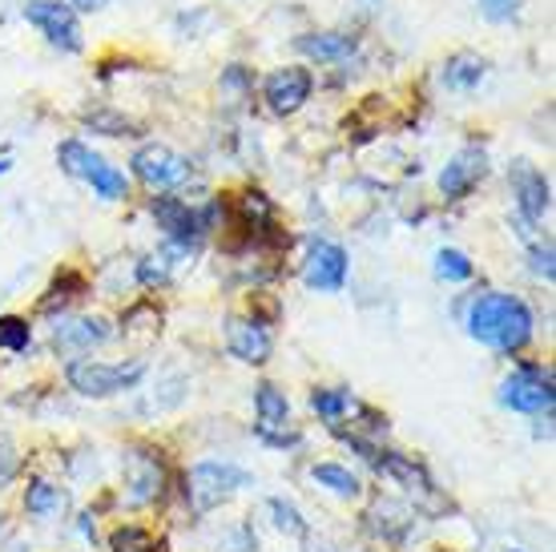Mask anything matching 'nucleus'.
Segmentation results:
<instances>
[{
    "instance_id": "nucleus-1",
    "label": "nucleus",
    "mask_w": 556,
    "mask_h": 552,
    "mask_svg": "<svg viewBox=\"0 0 556 552\" xmlns=\"http://www.w3.org/2000/svg\"><path fill=\"white\" fill-rule=\"evenodd\" d=\"M468 335L496 351H520L532 339V311L516 294L488 290L468 306Z\"/></svg>"
},
{
    "instance_id": "nucleus-2",
    "label": "nucleus",
    "mask_w": 556,
    "mask_h": 552,
    "mask_svg": "<svg viewBox=\"0 0 556 552\" xmlns=\"http://www.w3.org/2000/svg\"><path fill=\"white\" fill-rule=\"evenodd\" d=\"M247 484H251V476L242 468L206 460V464H194V468L186 472V504L194 512H214L223 500H230Z\"/></svg>"
},
{
    "instance_id": "nucleus-3",
    "label": "nucleus",
    "mask_w": 556,
    "mask_h": 552,
    "mask_svg": "<svg viewBox=\"0 0 556 552\" xmlns=\"http://www.w3.org/2000/svg\"><path fill=\"white\" fill-rule=\"evenodd\" d=\"M56 162H61V170L70 174V178H81L89 181L93 190L101 193V198H126V174L122 170H113L101 153H93L85 141L70 138L61 141V150H56Z\"/></svg>"
},
{
    "instance_id": "nucleus-4",
    "label": "nucleus",
    "mask_w": 556,
    "mask_h": 552,
    "mask_svg": "<svg viewBox=\"0 0 556 552\" xmlns=\"http://www.w3.org/2000/svg\"><path fill=\"white\" fill-rule=\"evenodd\" d=\"M70 387L73 391H81L89 400H105V396H117V391H126L134 387L146 375V363H98V360H77L70 363Z\"/></svg>"
},
{
    "instance_id": "nucleus-5",
    "label": "nucleus",
    "mask_w": 556,
    "mask_h": 552,
    "mask_svg": "<svg viewBox=\"0 0 556 552\" xmlns=\"http://www.w3.org/2000/svg\"><path fill=\"white\" fill-rule=\"evenodd\" d=\"M553 372L544 367H520L501 384V403L513 412H553Z\"/></svg>"
},
{
    "instance_id": "nucleus-6",
    "label": "nucleus",
    "mask_w": 556,
    "mask_h": 552,
    "mask_svg": "<svg viewBox=\"0 0 556 552\" xmlns=\"http://www.w3.org/2000/svg\"><path fill=\"white\" fill-rule=\"evenodd\" d=\"M25 21L41 28L49 45L65 49V53H81V25H77V13L70 4H61V0H28Z\"/></svg>"
},
{
    "instance_id": "nucleus-7",
    "label": "nucleus",
    "mask_w": 556,
    "mask_h": 552,
    "mask_svg": "<svg viewBox=\"0 0 556 552\" xmlns=\"http://www.w3.org/2000/svg\"><path fill=\"white\" fill-rule=\"evenodd\" d=\"M134 174H138L146 186H153V190H169V186H181V181L190 178V162L181 158L178 150H169V146H141L138 153H134Z\"/></svg>"
},
{
    "instance_id": "nucleus-8",
    "label": "nucleus",
    "mask_w": 556,
    "mask_h": 552,
    "mask_svg": "<svg viewBox=\"0 0 556 552\" xmlns=\"http://www.w3.org/2000/svg\"><path fill=\"white\" fill-rule=\"evenodd\" d=\"M303 278L306 287L323 290V294L343 290V283H348V250L339 242H315L303 263Z\"/></svg>"
},
{
    "instance_id": "nucleus-9",
    "label": "nucleus",
    "mask_w": 556,
    "mask_h": 552,
    "mask_svg": "<svg viewBox=\"0 0 556 552\" xmlns=\"http://www.w3.org/2000/svg\"><path fill=\"white\" fill-rule=\"evenodd\" d=\"M254 407H258V436H263L266 443L287 448V443L299 440V431L287 428V419H291V403H287V396H282L275 384L254 387Z\"/></svg>"
},
{
    "instance_id": "nucleus-10",
    "label": "nucleus",
    "mask_w": 556,
    "mask_h": 552,
    "mask_svg": "<svg viewBox=\"0 0 556 552\" xmlns=\"http://www.w3.org/2000/svg\"><path fill=\"white\" fill-rule=\"evenodd\" d=\"M311 89H315V77L306 70H299V65H287V70H275L266 77L263 97L275 113H294V110H303V101L311 97Z\"/></svg>"
},
{
    "instance_id": "nucleus-11",
    "label": "nucleus",
    "mask_w": 556,
    "mask_h": 552,
    "mask_svg": "<svg viewBox=\"0 0 556 552\" xmlns=\"http://www.w3.org/2000/svg\"><path fill=\"white\" fill-rule=\"evenodd\" d=\"M508 181H513V193H516V206L529 222L544 218V210L553 206V186L544 178L541 170L532 166V162H516L508 170Z\"/></svg>"
},
{
    "instance_id": "nucleus-12",
    "label": "nucleus",
    "mask_w": 556,
    "mask_h": 552,
    "mask_svg": "<svg viewBox=\"0 0 556 552\" xmlns=\"http://www.w3.org/2000/svg\"><path fill=\"white\" fill-rule=\"evenodd\" d=\"M488 174V153L480 146H468V150H459L444 170H440V190H444L447 202H459V198H468L472 186Z\"/></svg>"
},
{
    "instance_id": "nucleus-13",
    "label": "nucleus",
    "mask_w": 556,
    "mask_h": 552,
    "mask_svg": "<svg viewBox=\"0 0 556 552\" xmlns=\"http://www.w3.org/2000/svg\"><path fill=\"white\" fill-rule=\"evenodd\" d=\"M376 468L383 472V476H391V480L404 484V492L416 504H424V509L431 512H444V500H440V492H435V484L428 480V472L419 468V464H412V460L404 456H391V452H383V460H376Z\"/></svg>"
},
{
    "instance_id": "nucleus-14",
    "label": "nucleus",
    "mask_w": 556,
    "mask_h": 552,
    "mask_svg": "<svg viewBox=\"0 0 556 552\" xmlns=\"http://www.w3.org/2000/svg\"><path fill=\"white\" fill-rule=\"evenodd\" d=\"M226 347H230V355L242 363H251V367H258V363L270 360V331H266L258 318H230L226 323Z\"/></svg>"
},
{
    "instance_id": "nucleus-15",
    "label": "nucleus",
    "mask_w": 556,
    "mask_h": 552,
    "mask_svg": "<svg viewBox=\"0 0 556 552\" xmlns=\"http://www.w3.org/2000/svg\"><path fill=\"white\" fill-rule=\"evenodd\" d=\"M153 218H157V226H162L181 250L190 247V242L198 238V230L206 226V218H198L181 198H153Z\"/></svg>"
},
{
    "instance_id": "nucleus-16",
    "label": "nucleus",
    "mask_w": 556,
    "mask_h": 552,
    "mask_svg": "<svg viewBox=\"0 0 556 552\" xmlns=\"http://www.w3.org/2000/svg\"><path fill=\"white\" fill-rule=\"evenodd\" d=\"M126 500L129 504H150L162 492V464L150 452H129L126 456Z\"/></svg>"
},
{
    "instance_id": "nucleus-17",
    "label": "nucleus",
    "mask_w": 556,
    "mask_h": 552,
    "mask_svg": "<svg viewBox=\"0 0 556 552\" xmlns=\"http://www.w3.org/2000/svg\"><path fill=\"white\" fill-rule=\"evenodd\" d=\"M105 339H110L105 318H65V323H56L53 331L56 351H89V347L105 343Z\"/></svg>"
},
{
    "instance_id": "nucleus-18",
    "label": "nucleus",
    "mask_w": 556,
    "mask_h": 552,
    "mask_svg": "<svg viewBox=\"0 0 556 552\" xmlns=\"http://www.w3.org/2000/svg\"><path fill=\"white\" fill-rule=\"evenodd\" d=\"M484 57L476 53H456L452 61L444 65V85L447 89H476V85L484 81Z\"/></svg>"
},
{
    "instance_id": "nucleus-19",
    "label": "nucleus",
    "mask_w": 556,
    "mask_h": 552,
    "mask_svg": "<svg viewBox=\"0 0 556 552\" xmlns=\"http://www.w3.org/2000/svg\"><path fill=\"white\" fill-rule=\"evenodd\" d=\"M299 49L306 57H319V61H339V57L355 53V41L343 33H311V37H299Z\"/></svg>"
},
{
    "instance_id": "nucleus-20",
    "label": "nucleus",
    "mask_w": 556,
    "mask_h": 552,
    "mask_svg": "<svg viewBox=\"0 0 556 552\" xmlns=\"http://www.w3.org/2000/svg\"><path fill=\"white\" fill-rule=\"evenodd\" d=\"M311 480L323 484V488H331L334 497H359V476L343 464H315L311 468Z\"/></svg>"
},
{
    "instance_id": "nucleus-21",
    "label": "nucleus",
    "mask_w": 556,
    "mask_h": 552,
    "mask_svg": "<svg viewBox=\"0 0 556 552\" xmlns=\"http://www.w3.org/2000/svg\"><path fill=\"white\" fill-rule=\"evenodd\" d=\"M25 509L33 516H56V512L65 509V497H61V488H53L49 480H33L25 492Z\"/></svg>"
},
{
    "instance_id": "nucleus-22",
    "label": "nucleus",
    "mask_w": 556,
    "mask_h": 552,
    "mask_svg": "<svg viewBox=\"0 0 556 552\" xmlns=\"http://www.w3.org/2000/svg\"><path fill=\"white\" fill-rule=\"evenodd\" d=\"M266 512L275 516V528H278V532H287V537H306V520H303V512L294 509L291 500L270 497V500H266Z\"/></svg>"
},
{
    "instance_id": "nucleus-23",
    "label": "nucleus",
    "mask_w": 556,
    "mask_h": 552,
    "mask_svg": "<svg viewBox=\"0 0 556 552\" xmlns=\"http://www.w3.org/2000/svg\"><path fill=\"white\" fill-rule=\"evenodd\" d=\"M435 275L444 278V283H468L472 278V263H468V254L444 247L435 254Z\"/></svg>"
},
{
    "instance_id": "nucleus-24",
    "label": "nucleus",
    "mask_w": 556,
    "mask_h": 552,
    "mask_svg": "<svg viewBox=\"0 0 556 552\" xmlns=\"http://www.w3.org/2000/svg\"><path fill=\"white\" fill-rule=\"evenodd\" d=\"M33 343V331L21 315H0V347L4 351H28Z\"/></svg>"
},
{
    "instance_id": "nucleus-25",
    "label": "nucleus",
    "mask_w": 556,
    "mask_h": 552,
    "mask_svg": "<svg viewBox=\"0 0 556 552\" xmlns=\"http://www.w3.org/2000/svg\"><path fill=\"white\" fill-rule=\"evenodd\" d=\"M311 407H315L323 419H331V424H334V419H343L355 403H351L348 391H315V396H311Z\"/></svg>"
},
{
    "instance_id": "nucleus-26",
    "label": "nucleus",
    "mask_w": 556,
    "mask_h": 552,
    "mask_svg": "<svg viewBox=\"0 0 556 552\" xmlns=\"http://www.w3.org/2000/svg\"><path fill=\"white\" fill-rule=\"evenodd\" d=\"M113 552H162V544H153V537L150 532H141V528H117L113 532Z\"/></svg>"
},
{
    "instance_id": "nucleus-27",
    "label": "nucleus",
    "mask_w": 556,
    "mask_h": 552,
    "mask_svg": "<svg viewBox=\"0 0 556 552\" xmlns=\"http://www.w3.org/2000/svg\"><path fill=\"white\" fill-rule=\"evenodd\" d=\"M532 275H541V278H553V247L548 242H536L532 247Z\"/></svg>"
},
{
    "instance_id": "nucleus-28",
    "label": "nucleus",
    "mask_w": 556,
    "mask_h": 552,
    "mask_svg": "<svg viewBox=\"0 0 556 552\" xmlns=\"http://www.w3.org/2000/svg\"><path fill=\"white\" fill-rule=\"evenodd\" d=\"M480 9L488 21H508L516 13V0H480Z\"/></svg>"
},
{
    "instance_id": "nucleus-29",
    "label": "nucleus",
    "mask_w": 556,
    "mask_h": 552,
    "mask_svg": "<svg viewBox=\"0 0 556 552\" xmlns=\"http://www.w3.org/2000/svg\"><path fill=\"white\" fill-rule=\"evenodd\" d=\"M306 544H303V552H334L331 544H327V540H315V537H303Z\"/></svg>"
},
{
    "instance_id": "nucleus-30",
    "label": "nucleus",
    "mask_w": 556,
    "mask_h": 552,
    "mask_svg": "<svg viewBox=\"0 0 556 552\" xmlns=\"http://www.w3.org/2000/svg\"><path fill=\"white\" fill-rule=\"evenodd\" d=\"M73 4H77V9H101L105 0H73Z\"/></svg>"
},
{
    "instance_id": "nucleus-31",
    "label": "nucleus",
    "mask_w": 556,
    "mask_h": 552,
    "mask_svg": "<svg viewBox=\"0 0 556 552\" xmlns=\"http://www.w3.org/2000/svg\"><path fill=\"white\" fill-rule=\"evenodd\" d=\"M9 170H13V162H9V158H0V174H9Z\"/></svg>"
},
{
    "instance_id": "nucleus-32",
    "label": "nucleus",
    "mask_w": 556,
    "mask_h": 552,
    "mask_svg": "<svg viewBox=\"0 0 556 552\" xmlns=\"http://www.w3.org/2000/svg\"><path fill=\"white\" fill-rule=\"evenodd\" d=\"M513 552H520V549H513Z\"/></svg>"
}]
</instances>
